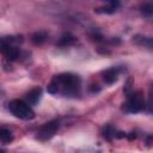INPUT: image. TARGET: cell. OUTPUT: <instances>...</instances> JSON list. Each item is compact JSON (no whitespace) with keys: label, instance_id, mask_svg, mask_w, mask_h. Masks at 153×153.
Instances as JSON below:
<instances>
[{"label":"cell","instance_id":"5bb4252c","mask_svg":"<svg viewBox=\"0 0 153 153\" xmlns=\"http://www.w3.org/2000/svg\"><path fill=\"white\" fill-rule=\"evenodd\" d=\"M0 153H6V152H5L4 149H0Z\"/></svg>","mask_w":153,"mask_h":153},{"label":"cell","instance_id":"277c9868","mask_svg":"<svg viewBox=\"0 0 153 153\" xmlns=\"http://www.w3.org/2000/svg\"><path fill=\"white\" fill-rule=\"evenodd\" d=\"M59 128H60L59 121H56V120L49 121V122L44 123L43 126H41V127L38 128L36 137H37L39 141H47V140L51 139V137L57 133Z\"/></svg>","mask_w":153,"mask_h":153},{"label":"cell","instance_id":"4fadbf2b","mask_svg":"<svg viewBox=\"0 0 153 153\" xmlns=\"http://www.w3.org/2000/svg\"><path fill=\"white\" fill-rule=\"evenodd\" d=\"M140 11L142 12V14H143V16L149 17V16H152V13H153V6H152V4H149V2L143 4V5H141Z\"/></svg>","mask_w":153,"mask_h":153},{"label":"cell","instance_id":"30bf717a","mask_svg":"<svg viewBox=\"0 0 153 153\" xmlns=\"http://www.w3.org/2000/svg\"><path fill=\"white\" fill-rule=\"evenodd\" d=\"M0 141L4 143H10L13 141V134L7 128H0Z\"/></svg>","mask_w":153,"mask_h":153},{"label":"cell","instance_id":"ba28073f","mask_svg":"<svg viewBox=\"0 0 153 153\" xmlns=\"http://www.w3.org/2000/svg\"><path fill=\"white\" fill-rule=\"evenodd\" d=\"M76 42V38L73 36V35H71V33H65V35H62L60 38H59V41H57V45L59 47H69V45H73L74 43Z\"/></svg>","mask_w":153,"mask_h":153},{"label":"cell","instance_id":"52a82bcc","mask_svg":"<svg viewBox=\"0 0 153 153\" xmlns=\"http://www.w3.org/2000/svg\"><path fill=\"white\" fill-rule=\"evenodd\" d=\"M102 135H103V137L104 139H106V140H112V139H115V137H124L126 136V134L124 133H122V131H117L112 126H105L104 128H103V130H102Z\"/></svg>","mask_w":153,"mask_h":153},{"label":"cell","instance_id":"8fae6325","mask_svg":"<svg viewBox=\"0 0 153 153\" xmlns=\"http://www.w3.org/2000/svg\"><path fill=\"white\" fill-rule=\"evenodd\" d=\"M47 38H48V35L44 31H37L31 36V41L35 44H42L47 41Z\"/></svg>","mask_w":153,"mask_h":153},{"label":"cell","instance_id":"5b68a950","mask_svg":"<svg viewBox=\"0 0 153 153\" xmlns=\"http://www.w3.org/2000/svg\"><path fill=\"white\" fill-rule=\"evenodd\" d=\"M118 74H120V69L117 67H111L102 72V79L105 84L110 85V84H114L118 79Z\"/></svg>","mask_w":153,"mask_h":153},{"label":"cell","instance_id":"9c48e42d","mask_svg":"<svg viewBox=\"0 0 153 153\" xmlns=\"http://www.w3.org/2000/svg\"><path fill=\"white\" fill-rule=\"evenodd\" d=\"M120 6V2L118 1H110L106 6H103V7H99L97 10H94L97 13H106V14H111L114 12H116L117 7Z\"/></svg>","mask_w":153,"mask_h":153},{"label":"cell","instance_id":"7a4b0ae2","mask_svg":"<svg viewBox=\"0 0 153 153\" xmlns=\"http://www.w3.org/2000/svg\"><path fill=\"white\" fill-rule=\"evenodd\" d=\"M8 110L13 116L24 121L35 118V111L32 110V108L22 99H13L12 102H10Z\"/></svg>","mask_w":153,"mask_h":153},{"label":"cell","instance_id":"7c38bea8","mask_svg":"<svg viewBox=\"0 0 153 153\" xmlns=\"http://www.w3.org/2000/svg\"><path fill=\"white\" fill-rule=\"evenodd\" d=\"M134 38V42L139 45H143V47H147V48H152V39L149 37H146V36H141V35H136Z\"/></svg>","mask_w":153,"mask_h":153},{"label":"cell","instance_id":"8992f818","mask_svg":"<svg viewBox=\"0 0 153 153\" xmlns=\"http://www.w3.org/2000/svg\"><path fill=\"white\" fill-rule=\"evenodd\" d=\"M42 97V88L41 87H33L26 93V103L29 105H36Z\"/></svg>","mask_w":153,"mask_h":153},{"label":"cell","instance_id":"3957f363","mask_svg":"<svg viewBox=\"0 0 153 153\" xmlns=\"http://www.w3.org/2000/svg\"><path fill=\"white\" fill-rule=\"evenodd\" d=\"M145 96L141 91H135L130 93L127 98V102L123 104V110L126 112L136 114L145 109Z\"/></svg>","mask_w":153,"mask_h":153},{"label":"cell","instance_id":"6da1fadb","mask_svg":"<svg viewBox=\"0 0 153 153\" xmlns=\"http://www.w3.org/2000/svg\"><path fill=\"white\" fill-rule=\"evenodd\" d=\"M81 79L73 73H61L55 75L47 86V91L51 94H62L66 97H75L80 94Z\"/></svg>","mask_w":153,"mask_h":153}]
</instances>
